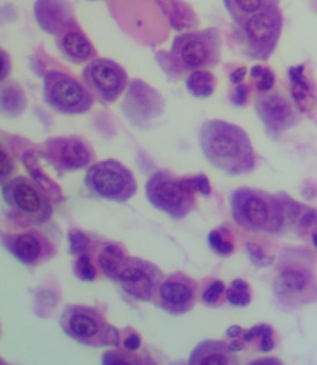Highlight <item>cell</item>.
Segmentation results:
<instances>
[{
	"label": "cell",
	"instance_id": "obj_1",
	"mask_svg": "<svg viewBox=\"0 0 317 365\" xmlns=\"http://www.w3.org/2000/svg\"><path fill=\"white\" fill-rule=\"evenodd\" d=\"M198 142L210 165L227 175H249L257 166L251 137L237 124L218 118L206 120L198 133Z\"/></svg>",
	"mask_w": 317,
	"mask_h": 365
},
{
	"label": "cell",
	"instance_id": "obj_2",
	"mask_svg": "<svg viewBox=\"0 0 317 365\" xmlns=\"http://www.w3.org/2000/svg\"><path fill=\"white\" fill-rule=\"evenodd\" d=\"M221 32L216 27L176 36L169 53H157V60L170 78L208 70L221 61Z\"/></svg>",
	"mask_w": 317,
	"mask_h": 365
},
{
	"label": "cell",
	"instance_id": "obj_3",
	"mask_svg": "<svg viewBox=\"0 0 317 365\" xmlns=\"http://www.w3.org/2000/svg\"><path fill=\"white\" fill-rule=\"evenodd\" d=\"M273 290L280 306L296 309L317 300V277L310 255L301 249L288 251L276 269Z\"/></svg>",
	"mask_w": 317,
	"mask_h": 365
},
{
	"label": "cell",
	"instance_id": "obj_4",
	"mask_svg": "<svg viewBox=\"0 0 317 365\" xmlns=\"http://www.w3.org/2000/svg\"><path fill=\"white\" fill-rule=\"evenodd\" d=\"M230 205L234 222L251 232L279 233L285 227L276 195L259 188L242 187L232 193Z\"/></svg>",
	"mask_w": 317,
	"mask_h": 365
},
{
	"label": "cell",
	"instance_id": "obj_5",
	"mask_svg": "<svg viewBox=\"0 0 317 365\" xmlns=\"http://www.w3.org/2000/svg\"><path fill=\"white\" fill-rule=\"evenodd\" d=\"M284 16L281 9L271 8L237 24L236 38L242 53L258 62L273 56L282 36Z\"/></svg>",
	"mask_w": 317,
	"mask_h": 365
},
{
	"label": "cell",
	"instance_id": "obj_6",
	"mask_svg": "<svg viewBox=\"0 0 317 365\" xmlns=\"http://www.w3.org/2000/svg\"><path fill=\"white\" fill-rule=\"evenodd\" d=\"M2 197L10 218L21 226H39L53 215L50 200L44 191L24 176H17L6 182Z\"/></svg>",
	"mask_w": 317,
	"mask_h": 365
},
{
	"label": "cell",
	"instance_id": "obj_7",
	"mask_svg": "<svg viewBox=\"0 0 317 365\" xmlns=\"http://www.w3.org/2000/svg\"><path fill=\"white\" fill-rule=\"evenodd\" d=\"M197 192L194 178L178 179L164 171L152 175L145 185L146 197L151 205L175 219L191 214L197 205Z\"/></svg>",
	"mask_w": 317,
	"mask_h": 365
},
{
	"label": "cell",
	"instance_id": "obj_8",
	"mask_svg": "<svg viewBox=\"0 0 317 365\" xmlns=\"http://www.w3.org/2000/svg\"><path fill=\"white\" fill-rule=\"evenodd\" d=\"M60 327L67 336L93 348L117 346L118 331L98 310L83 305L67 306L60 318Z\"/></svg>",
	"mask_w": 317,
	"mask_h": 365
},
{
	"label": "cell",
	"instance_id": "obj_9",
	"mask_svg": "<svg viewBox=\"0 0 317 365\" xmlns=\"http://www.w3.org/2000/svg\"><path fill=\"white\" fill-rule=\"evenodd\" d=\"M84 182L90 192L109 202H126L138 190L132 172L120 161L112 159L91 165Z\"/></svg>",
	"mask_w": 317,
	"mask_h": 365
},
{
	"label": "cell",
	"instance_id": "obj_10",
	"mask_svg": "<svg viewBox=\"0 0 317 365\" xmlns=\"http://www.w3.org/2000/svg\"><path fill=\"white\" fill-rule=\"evenodd\" d=\"M42 91L45 103L59 114H84L94 103L93 96L80 82L58 70L46 73Z\"/></svg>",
	"mask_w": 317,
	"mask_h": 365
},
{
	"label": "cell",
	"instance_id": "obj_11",
	"mask_svg": "<svg viewBox=\"0 0 317 365\" xmlns=\"http://www.w3.org/2000/svg\"><path fill=\"white\" fill-rule=\"evenodd\" d=\"M255 111L263 124L265 135L273 141L279 140L286 130L297 125L300 120V112L293 102L276 91L258 93Z\"/></svg>",
	"mask_w": 317,
	"mask_h": 365
},
{
	"label": "cell",
	"instance_id": "obj_12",
	"mask_svg": "<svg viewBox=\"0 0 317 365\" xmlns=\"http://www.w3.org/2000/svg\"><path fill=\"white\" fill-rule=\"evenodd\" d=\"M164 275L160 267L139 257H127L122 262L115 281L134 299L142 302L155 301L158 286Z\"/></svg>",
	"mask_w": 317,
	"mask_h": 365
},
{
	"label": "cell",
	"instance_id": "obj_13",
	"mask_svg": "<svg viewBox=\"0 0 317 365\" xmlns=\"http://www.w3.org/2000/svg\"><path fill=\"white\" fill-rule=\"evenodd\" d=\"M82 78L88 89L108 103L117 101L128 86L125 69L106 58L90 61L82 71Z\"/></svg>",
	"mask_w": 317,
	"mask_h": 365
},
{
	"label": "cell",
	"instance_id": "obj_14",
	"mask_svg": "<svg viewBox=\"0 0 317 365\" xmlns=\"http://www.w3.org/2000/svg\"><path fill=\"white\" fill-rule=\"evenodd\" d=\"M121 110L133 126L147 128L163 115L165 101L150 85L135 80L130 84Z\"/></svg>",
	"mask_w": 317,
	"mask_h": 365
},
{
	"label": "cell",
	"instance_id": "obj_15",
	"mask_svg": "<svg viewBox=\"0 0 317 365\" xmlns=\"http://www.w3.org/2000/svg\"><path fill=\"white\" fill-rule=\"evenodd\" d=\"M197 284L184 272H175L165 277L155 297V305L173 316L185 315L197 303Z\"/></svg>",
	"mask_w": 317,
	"mask_h": 365
},
{
	"label": "cell",
	"instance_id": "obj_16",
	"mask_svg": "<svg viewBox=\"0 0 317 365\" xmlns=\"http://www.w3.org/2000/svg\"><path fill=\"white\" fill-rule=\"evenodd\" d=\"M46 155L58 170L62 172L78 171L93 160V151L79 137H55L45 143Z\"/></svg>",
	"mask_w": 317,
	"mask_h": 365
},
{
	"label": "cell",
	"instance_id": "obj_17",
	"mask_svg": "<svg viewBox=\"0 0 317 365\" xmlns=\"http://www.w3.org/2000/svg\"><path fill=\"white\" fill-rule=\"evenodd\" d=\"M2 242L15 258L28 266H36L51 259L56 252L51 240L36 230L3 235Z\"/></svg>",
	"mask_w": 317,
	"mask_h": 365
},
{
	"label": "cell",
	"instance_id": "obj_18",
	"mask_svg": "<svg viewBox=\"0 0 317 365\" xmlns=\"http://www.w3.org/2000/svg\"><path fill=\"white\" fill-rule=\"evenodd\" d=\"M33 15L42 31L48 35L58 36L78 27L68 0H36Z\"/></svg>",
	"mask_w": 317,
	"mask_h": 365
},
{
	"label": "cell",
	"instance_id": "obj_19",
	"mask_svg": "<svg viewBox=\"0 0 317 365\" xmlns=\"http://www.w3.org/2000/svg\"><path fill=\"white\" fill-rule=\"evenodd\" d=\"M292 102L300 113L313 117L317 111V84L306 65L291 66L288 70Z\"/></svg>",
	"mask_w": 317,
	"mask_h": 365
},
{
	"label": "cell",
	"instance_id": "obj_20",
	"mask_svg": "<svg viewBox=\"0 0 317 365\" xmlns=\"http://www.w3.org/2000/svg\"><path fill=\"white\" fill-rule=\"evenodd\" d=\"M56 44L63 56L73 63L80 65L95 56L93 45L78 27L58 36Z\"/></svg>",
	"mask_w": 317,
	"mask_h": 365
},
{
	"label": "cell",
	"instance_id": "obj_21",
	"mask_svg": "<svg viewBox=\"0 0 317 365\" xmlns=\"http://www.w3.org/2000/svg\"><path fill=\"white\" fill-rule=\"evenodd\" d=\"M237 357L229 346L219 340L208 339L198 343L189 357L192 365H234Z\"/></svg>",
	"mask_w": 317,
	"mask_h": 365
},
{
	"label": "cell",
	"instance_id": "obj_22",
	"mask_svg": "<svg viewBox=\"0 0 317 365\" xmlns=\"http://www.w3.org/2000/svg\"><path fill=\"white\" fill-rule=\"evenodd\" d=\"M280 0H224V4L232 20L240 24L253 15L279 7Z\"/></svg>",
	"mask_w": 317,
	"mask_h": 365
},
{
	"label": "cell",
	"instance_id": "obj_23",
	"mask_svg": "<svg viewBox=\"0 0 317 365\" xmlns=\"http://www.w3.org/2000/svg\"><path fill=\"white\" fill-rule=\"evenodd\" d=\"M160 4L173 29L184 30L196 26L197 15L185 2L181 0H160Z\"/></svg>",
	"mask_w": 317,
	"mask_h": 365
},
{
	"label": "cell",
	"instance_id": "obj_24",
	"mask_svg": "<svg viewBox=\"0 0 317 365\" xmlns=\"http://www.w3.org/2000/svg\"><path fill=\"white\" fill-rule=\"evenodd\" d=\"M26 106V94L19 85L12 81L2 84L0 98V110L2 115L9 118H16L24 113Z\"/></svg>",
	"mask_w": 317,
	"mask_h": 365
},
{
	"label": "cell",
	"instance_id": "obj_25",
	"mask_svg": "<svg viewBox=\"0 0 317 365\" xmlns=\"http://www.w3.org/2000/svg\"><path fill=\"white\" fill-rule=\"evenodd\" d=\"M185 85L192 96L206 99L214 93L217 78L209 70H198L188 76Z\"/></svg>",
	"mask_w": 317,
	"mask_h": 365
},
{
	"label": "cell",
	"instance_id": "obj_26",
	"mask_svg": "<svg viewBox=\"0 0 317 365\" xmlns=\"http://www.w3.org/2000/svg\"><path fill=\"white\" fill-rule=\"evenodd\" d=\"M124 259L123 251L118 245H114L105 246L98 258L99 264L103 272L113 279H117Z\"/></svg>",
	"mask_w": 317,
	"mask_h": 365
},
{
	"label": "cell",
	"instance_id": "obj_27",
	"mask_svg": "<svg viewBox=\"0 0 317 365\" xmlns=\"http://www.w3.org/2000/svg\"><path fill=\"white\" fill-rule=\"evenodd\" d=\"M251 76L255 81V87L258 93H267L273 90L276 77L270 68L261 66H253Z\"/></svg>",
	"mask_w": 317,
	"mask_h": 365
},
{
	"label": "cell",
	"instance_id": "obj_28",
	"mask_svg": "<svg viewBox=\"0 0 317 365\" xmlns=\"http://www.w3.org/2000/svg\"><path fill=\"white\" fill-rule=\"evenodd\" d=\"M276 195L277 200H279L280 208H281L285 222H293L297 220L301 212H303V205L292 199L288 193L280 192Z\"/></svg>",
	"mask_w": 317,
	"mask_h": 365
},
{
	"label": "cell",
	"instance_id": "obj_29",
	"mask_svg": "<svg viewBox=\"0 0 317 365\" xmlns=\"http://www.w3.org/2000/svg\"><path fill=\"white\" fill-rule=\"evenodd\" d=\"M246 252H248L249 261L253 266L258 269H264L273 264L274 257H269L265 255L264 249L255 242H248L246 245Z\"/></svg>",
	"mask_w": 317,
	"mask_h": 365
},
{
	"label": "cell",
	"instance_id": "obj_30",
	"mask_svg": "<svg viewBox=\"0 0 317 365\" xmlns=\"http://www.w3.org/2000/svg\"><path fill=\"white\" fill-rule=\"evenodd\" d=\"M208 242L212 250L221 255H229L234 252V245L229 240H225L219 230H212L209 234Z\"/></svg>",
	"mask_w": 317,
	"mask_h": 365
},
{
	"label": "cell",
	"instance_id": "obj_31",
	"mask_svg": "<svg viewBox=\"0 0 317 365\" xmlns=\"http://www.w3.org/2000/svg\"><path fill=\"white\" fill-rule=\"evenodd\" d=\"M75 274L78 279L84 282H91L95 279L96 269L90 257L87 255H82L79 257L75 264Z\"/></svg>",
	"mask_w": 317,
	"mask_h": 365
},
{
	"label": "cell",
	"instance_id": "obj_32",
	"mask_svg": "<svg viewBox=\"0 0 317 365\" xmlns=\"http://www.w3.org/2000/svg\"><path fill=\"white\" fill-rule=\"evenodd\" d=\"M70 251L73 255H86L90 246V240L80 231L74 230L69 233Z\"/></svg>",
	"mask_w": 317,
	"mask_h": 365
},
{
	"label": "cell",
	"instance_id": "obj_33",
	"mask_svg": "<svg viewBox=\"0 0 317 365\" xmlns=\"http://www.w3.org/2000/svg\"><path fill=\"white\" fill-rule=\"evenodd\" d=\"M225 291V285L222 281H214L203 292V302L208 306H215L221 299L222 294Z\"/></svg>",
	"mask_w": 317,
	"mask_h": 365
},
{
	"label": "cell",
	"instance_id": "obj_34",
	"mask_svg": "<svg viewBox=\"0 0 317 365\" xmlns=\"http://www.w3.org/2000/svg\"><path fill=\"white\" fill-rule=\"evenodd\" d=\"M227 298L232 306L245 308L251 303V294L249 290H237L229 288L227 290Z\"/></svg>",
	"mask_w": 317,
	"mask_h": 365
},
{
	"label": "cell",
	"instance_id": "obj_35",
	"mask_svg": "<svg viewBox=\"0 0 317 365\" xmlns=\"http://www.w3.org/2000/svg\"><path fill=\"white\" fill-rule=\"evenodd\" d=\"M249 94V87L248 85L244 83L236 84L233 93H231V102L237 108H242L248 103Z\"/></svg>",
	"mask_w": 317,
	"mask_h": 365
},
{
	"label": "cell",
	"instance_id": "obj_36",
	"mask_svg": "<svg viewBox=\"0 0 317 365\" xmlns=\"http://www.w3.org/2000/svg\"><path fill=\"white\" fill-rule=\"evenodd\" d=\"M266 334H274V330L271 325L267 324L255 325L251 330L246 331L243 334V340L245 342H251L256 337L261 336Z\"/></svg>",
	"mask_w": 317,
	"mask_h": 365
},
{
	"label": "cell",
	"instance_id": "obj_37",
	"mask_svg": "<svg viewBox=\"0 0 317 365\" xmlns=\"http://www.w3.org/2000/svg\"><path fill=\"white\" fill-rule=\"evenodd\" d=\"M103 364H132L133 361H130L123 354H118L115 351H108L103 355Z\"/></svg>",
	"mask_w": 317,
	"mask_h": 365
},
{
	"label": "cell",
	"instance_id": "obj_38",
	"mask_svg": "<svg viewBox=\"0 0 317 365\" xmlns=\"http://www.w3.org/2000/svg\"><path fill=\"white\" fill-rule=\"evenodd\" d=\"M194 178L198 192L204 195V196H209L212 193V187H210L209 178L204 175L194 176Z\"/></svg>",
	"mask_w": 317,
	"mask_h": 365
},
{
	"label": "cell",
	"instance_id": "obj_39",
	"mask_svg": "<svg viewBox=\"0 0 317 365\" xmlns=\"http://www.w3.org/2000/svg\"><path fill=\"white\" fill-rule=\"evenodd\" d=\"M12 172V163L10 158L4 149H1V182H4L6 178L10 176Z\"/></svg>",
	"mask_w": 317,
	"mask_h": 365
},
{
	"label": "cell",
	"instance_id": "obj_40",
	"mask_svg": "<svg viewBox=\"0 0 317 365\" xmlns=\"http://www.w3.org/2000/svg\"><path fill=\"white\" fill-rule=\"evenodd\" d=\"M300 224L303 227H311L317 225V212L315 210H308L300 219Z\"/></svg>",
	"mask_w": 317,
	"mask_h": 365
},
{
	"label": "cell",
	"instance_id": "obj_41",
	"mask_svg": "<svg viewBox=\"0 0 317 365\" xmlns=\"http://www.w3.org/2000/svg\"><path fill=\"white\" fill-rule=\"evenodd\" d=\"M124 348L129 351H136L141 346V339L138 334H130L124 340Z\"/></svg>",
	"mask_w": 317,
	"mask_h": 365
},
{
	"label": "cell",
	"instance_id": "obj_42",
	"mask_svg": "<svg viewBox=\"0 0 317 365\" xmlns=\"http://www.w3.org/2000/svg\"><path fill=\"white\" fill-rule=\"evenodd\" d=\"M274 334H264L261 336L260 349L263 352H269L272 351L274 346V341L273 339Z\"/></svg>",
	"mask_w": 317,
	"mask_h": 365
},
{
	"label": "cell",
	"instance_id": "obj_43",
	"mask_svg": "<svg viewBox=\"0 0 317 365\" xmlns=\"http://www.w3.org/2000/svg\"><path fill=\"white\" fill-rule=\"evenodd\" d=\"M246 75V68H239L234 71L232 72L230 74V81L232 83L234 84H239L242 83L244 78H245Z\"/></svg>",
	"mask_w": 317,
	"mask_h": 365
},
{
	"label": "cell",
	"instance_id": "obj_44",
	"mask_svg": "<svg viewBox=\"0 0 317 365\" xmlns=\"http://www.w3.org/2000/svg\"><path fill=\"white\" fill-rule=\"evenodd\" d=\"M242 331V327H239V325H232V327L227 330V336L229 337V339H237V337L241 336Z\"/></svg>",
	"mask_w": 317,
	"mask_h": 365
},
{
	"label": "cell",
	"instance_id": "obj_45",
	"mask_svg": "<svg viewBox=\"0 0 317 365\" xmlns=\"http://www.w3.org/2000/svg\"><path fill=\"white\" fill-rule=\"evenodd\" d=\"M232 288L237 289V290H249V285L242 279H236L232 282Z\"/></svg>",
	"mask_w": 317,
	"mask_h": 365
},
{
	"label": "cell",
	"instance_id": "obj_46",
	"mask_svg": "<svg viewBox=\"0 0 317 365\" xmlns=\"http://www.w3.org/2000/svg\"><path fill=\"white\" fill-rule=\"evenodd\" d=\"M244 340H234L233 342H231L229 345V349L231 351L234 352H239L241 351H243L244 348H245V343H244Z\"/></svg>",
	"mask_w": 317,
	"mask_h": 365
},
{
	"label": "cell",
	"instance_id": "obj_47",
	"mask_svg": "<svg viewBox=\"0 0 317 365\" xmlns=\"http://www.w3.org/2000/svg\"><path fill=\"white\" fill-rule=\"evenodd\" d=\"M282 361L277 360L276 358H266L261 359V360H258L253 361L252 364H261V365H279L282 364Z\"/></svg>",
	"mask_w": 317,
	"mask_h": 365
},
{
	"label": "cell",
	"instance_id": "obj_48",
	"mask_svg": "<svg viewBox=\"0 0 317 365\" xmlns=\"http://www.w3.org/2000/svg\"><path fill=\"white\" fill-rule=\"evenodd\" d=\"M312 240L313 245H315V247L317 249V232L313 234Z\"/></svg>",
	"mask_w": 317,
	"mask_h": 365
},
{
	"label": "cell",
	"instance_id": "obj_49",
	"mask_svg": "<svg viewBox=\"0 0 317 365\" xmlns=\"http://www.w3.org/2000/svg\"><path fill=\"white\" fill-rule=\"evenodd\" d=\"M313 5H315V8L317 12V0H313Z\"/></svg>",
	"mask_w": 317,
	"mask_h": 365
},
{
	"label": "cell",
	"instance_id": "obj_50",
	"mask_svg": "<svg viewBox=\"0 0 317 365\" xmlns=\"http://www.w3.org/2000/svg\"><path fill=\"white\" fill-rule=\"evenodd\" d=\"M88 1H97V0H88Z\"/></svg>",
	"mask_w": 317,
	"mask_h": 365
}]
</instances>
